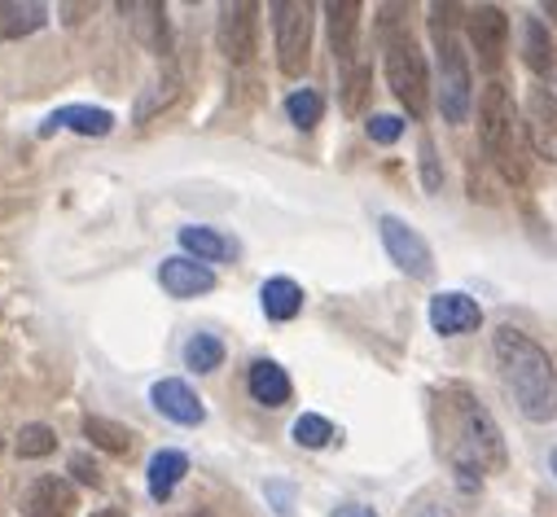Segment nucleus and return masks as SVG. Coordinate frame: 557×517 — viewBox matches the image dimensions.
Segmentation results:
<instances>
[{
	"label": "nucleus",
	"instance_id": "nucleus-1",
	"mask_svg": "<svg viewBox=\"0 0 557 517\" xmlns=\"http://www.w3.org/2000/svg\"><path fill=\"white\" fill-rule=\"evenodd\" d=\"M440 434H444V456L453 461L457 474L483 478L505 469V439L492 413L470 386H448L444 391V413H440Z\"/></svg>",
	"mask_w": 557,
	"mask_h": 517
},
{
	"label": "nucleus",
	"instance_id": "nucleus-2",
	"mask_svg": "<svg viewBox=\"0 0 557 517\" xmlns=\"http://www.w3.org/2000/svg\"><path fill=\"white\" fill-rule=\"evenodd\" d=\"M492 355H496V368H500V381L505 391L513 395L518 413L527 421H553L557 417V368L548 360V351L527 338L522 329L513 325H500L496 338H492Z\"/></svg>",
	"mask_w": 557,
	"mask_h": 517
},
{
	"label": "nucleus",
	"instance_id": "nucleus-3",
	"mask_svg": "<svg viewBox=\"0 0 557 517\" xmlns=\"http://www.w3.org/2000/svg\"><path fill=\"white\" fill-rule=\"evenodd\" d=\"M479 141H483L487 163L509 185H527V154H531L527 118L518 114V105L500 79H492L479 97Z\"/></svg>",
	"mask_w": 557,
	"mask_h": 517
},
{
	"label": "nucleus",
	"instance_id": "nucleus-4",
	"mask_svg": "<svg viewBox=\"0 0 557 517\" xmlns=\"http://www.w3.org/2000/svg\"><path fill=\"white\" fill-rule=\"evenodd\" d=\"M453 5H431V40L440 53V114L448 123H466L470 114V62L461 49V31L453 23Z\"/></svg>",
	"mask_w": 557,
	"mask_h": 517
},
{
	"label": "nucleus",
	"instance_id": "nucleus-5",
	"mask_svg": "<svg viewBox=\"0 0 557 517\" xmlns=\"http://www.w3.org/2000/svg\"><path fill=\"white\" fill-rule=\"evenodd\" d=\"M382 66H386V84L399 97V105L412 118H426L431 110V71H426V53L408 31H391L386 27V45H382Z\"/></svg>",
	"mask_w": 557,
	"mask_h": 517
},
{
	"label": "nucleus",
	"instance_id": "nucleus-6",
	"mask_svg": "<svg viewBox=\"0 0 557 517\" xmlns=\"http://www.w3.org/2000/svg\"><path fill=\"white\" fill-rule=\"evenodd\" d=\"M312 5L304 0H276L272 5V36H276V66L286 75H304L312 58Z\"/></svg>",
	"mask_w": 557,
	"mask_h": 517
},
{
	"label": "nucleus",
	"instance_id": "nucleus-7",
	"mask_svg": "<svg viewBox=\"0 0 557 517\" xmlns=\"http://www.w3.org/2000/svg\"><path fill=\"white\" fill-rule=\"evenodd\" d=\"M377 232H382V245H386V254H391V264H395L404 277L426 281V277L435 273V254H431L426 237L417 232L412 224H404L399 215H382V219H377Z\"/></svg>",
	"mask_w": 557,
	"mask_h": 517
},
{
	"label": "nucleus",
	"instance_id": "nucleus-8",
	"mask_svg": "<svg viewBox=\"0 0 557 517\" xmlns=\"http://www.w3.org/2000/svg\"><path fill=\"white\" fill-rule=\"evenodd\" d=\"M259 10L250 0H237V5H224L220 10V23H215V45L228 62H250L255 58V31H259Z\"/></svg>",
	"mask_w": 557,
	"mask_h": 517
},
{
	"label": "nucleus",
	"instance_id": "nucleus-9",
	"mask_svg": "<svg viewBox=\"0 0 557 517\" xmlns=\"http://www.w3.org/2000/svg\"><path fill=\"white\" fill-rule=\"evenodd\" d=\"M522 118H527V141H531V150H535L540 159L557 163V97L535 84V88L527 92Z\"/></svg>",
	"mask_w": 557,
	"mask_h": 517
},
{
	"label": "nucleus",
	"instance_id": "nucleus-10",
	"mask_svg": "<svg viewBox=\"0 0 557 517\" xmlns=\"http://www.w3.org/2000/svg\"><path fill=\"white\" fill-rule=\"evenodd\" d=\"M466 31H470V45H474L479 62H483L487 71H496L500 58H505V40H509V14L496 10V5H479V10L466 18Z\"/></svg>",
	"mask_w": 557,
	"mask_h": 517
},
{
	"label": "nucleus",
	"instance_id": "nucleus-11",
	"mask_svg": "<svg viewBox=\"0 0 557 517\" xmlns=\"http://www.w3.org/2000/svg\"><path fill=\"white\" fill-rule=\"evenodd\" d=\"M431 325H435L440 338H461V333H474L483 325V307L470 294L444 290V294L431 299Z\"/></svg>",
	"mask_w": 557,
	"mask_h": 517
},
{
	"label": "nucleus",
	"instance_id": "nucleus-12",
	"mask_svg": "<svg viewBox=\"0 0 557 517\" xmlns=\"http://www.w3.org/2000/svg\"><path fill=\"white\" fill-rule=\"evenodd\" d=\"M150 404H154L168 421H176V426H202V421H207L202 400L194 395V386L181 381V377H163V381H154Z\"/></svg>",
	"mask_w": 557,
	"mask_h": 517
},
{
	"label": "nucleus",
	"instance_id": "nucleus-13",
	"mask_svg": "<svg viewBox=\"0 0 557 517\" xmlns=\"http://www.w3.org/2000/svg\"><path fill=\"white\" fill-rule=\"evenodd\" d=\"M159 281H163V290H168L172 299H198V294L215 290V273H211L207 264H198V258H185V254L163 258Z\"/></svg>",
	"mask_w": 557,
	"mask_h": 517
},
{
	"label": "nucleus",
	"instance_id": "nucleus-14",
	"mask_svg": "<svg viewBox=\"0 0 557 517\" xmlns=\"http://www.w3.org/2000/svg\"><path fill=\"white\" fill-rule=\"evenodd\" d=\"M325 18H330V49H334L338 66L351 71V62H356V40H360V5H356V0H330Z\"/></svg>",
	"mask_w": 557,
	"mask_h": 517
},
{
	"label": "nucleus",
	"instance_id": "nucleus-15",
	"mask_svg": "<svg viewBox=\"0 0 557 517\" xmlns=\"http://www.w3.org/2000/svg\"><path fill=\"white\" fill-rule=\"evenodd\" d=\"M246 386H250V400L263 404V408H282V404H290V395H295L290 373L276 364V360H255L250 373H246Z\"/></svg>",
	"mask_w": 557,
	"mask_h": 517
},
{
	"label": "nucleus",
	"instance_id": "nucleus-16",
	"mask_svg": "<svg viewBox=\"0 0 557 517\" xmlns=\"http://www.w3.org/2000/svg\"><path fill=\"white\" fill-rule=\"evenodd\" d=\"M75 513V487L66 478H36L27 491V517H71Z\"/></svg>",
	"mask_w": 557,
	"mask_h": 517
},
{
	"label": "nucleus",
	"instance_id": "nucleus-17",
	"mask_svg": "<svg viewBox=\"0 0 557 517\" xmlns=\"http://www.w3.org/2000/svg\"><path fill=\"white\" fill-rule=\"evenodd\" d=\"M181 245L198 258V264H228V258H237V241L215 232V228H202V224H185Z\"/></svg>",
	"mask_w": 557,
	"mask_h": 517
},
{
	"label": "nucleus",
	"instance_id": "nucleus-18",
	"mask_svg": "<svg viewBox=\"0 0 557 517\" xmlns=\"http://www.w3.org/2000/svg\"><path fill=\"white\" fill-rule=\"evenodd\" d=\"M53 127H71V133H79V137H106L110 127H114V114L110 110H97V105H62L40 133L49 137Z\"/></svg>",
	"mask_w": 557,
	"mask_h": 517
},
{
	"label": "nucleus",
	"instance_id": "nucleus-19",
	"mask_svg": "<svg viewBox=\"0 0 557 517\" xmlns=\"http://www.w3.org/2000/svg\"><path fill=\"white\" fill-rule=\"evenodd\" d=\"M259 307H263L268 320H295L304 312V286L290 281V277H272L259 290Z\"/></svg>",
	"mask_w": 557,
	"mask_h": 517
},
{
	"label": "nucleus",
	"instance_id": "nucleus-20",
	"mask_svg": "<svg viewBox=\"0 0 557 517\" xmlns=\"http://www.w3.org/2000/svg\"><path fill=\"white\" fill-rule=\"evenodd\" d=\"M49 23V10L36 5V0H0V40H18V36H32Z\"/></svg>",
	"mask_w": 557,
	"mask_h": 517
},
{
	"label": "nucleus",
	"instance_id": "nucleus-21",
	"mask_svg": "<svg viewBox=\"0 0 557 517\" xmlns=\"http://www.w3.org/2000/svg\"><path fill=\"white\" fill-rule=\"evenodd\" d=\"M189 474V456L185 452H154L150 456V495L154 500H172V491L181 487V478Z\"/></svg>",
	"mask_w": 557,
	"mask_h": 517
},
{
	"label": "nucleus",
	"instance_id": "nucleus-22",
	"mask_svg": "<svg viewBox=\"0 0 557 517\" xmlns=\"http://www.w3.org/2000/svg\"><path fill=\"white\" fill-rule=\"evenodd\" d=\"M84 439H92V447H101L110 456H127L132 443H136V434L127 426L106 421V417H84Z\"/></svg>",
	"mask_w": 557,
	"mask_h": 517
},
{
	"label": "nucleus",
	"instance_id": "nucleus-23",
	"mask_svg": "<svg viewBox=\"0 0 557 517\" xmlns=\"http://www.w3.org/2000/svg\"><path fill=\"white\" fill-rule=\"evenodd\" d=\"M522 62L535 75H548L553 71V40H548V31H544L540 18H527V27H522Z\"/></svg>",
	"mask_w": 557,
	"mask_h": 517
},
{
	"label": "nucleus",
	"instance_id": "nucleus-24",
	"mask_svg": "<svg viewBox=\"0 0 557 517\" xmlns=\"http://www.w3.org/2000/svg\"><path fill=\"white\" fill-rule=\"evenodd\" d=\"M224 364V342L215 338V333H194L189 342H185V368H194V373H215Z\"/></svg>",
	"mask_w": 557,
	"mask_h": 517
},
{
	"label": "nucleus",
	"instance_id": "nucleus-25",
	"mask_svg": "<svg viewBox=\"0 0 557 517\" xmlns=\"http://www.w3.org/2000/svg\"><path fill=\"white\" fill-rule=\"evenodd\" d=\"M286 114H290V123H295V127L312 133V127L321 123V114H325V101H321V92H317V88H295V92L286 97Z\"/></svg>",
	"mask_w": 557,
	"mask_h": 517
},
{
	"label": "nucleus",
	"instance_id": "nucleus-26",
	"mask_svg": "<svg viewBox=\"0 0 557 517\" xmlns=\"http://www.w3.org/2000/svg\"><path fill=\"white\" fill-rule=\"evenodd\" d=\"M53 447H58V434H53L49 426L32 421V426L18 430V456H23V461H40V456H49Z\"/></svg>",
	"mask_w": 557,
	"mask_h": 517
},
{
	"label": "nucleus",
	"instance_id": "nucleus-27",
	"mask_svg": "<svg viewBox=\"0 0 557 517\" xmlns=\"http://www.w3.org/2000/svg\"><path fill=\"white\" fill-rule=\"evenodd\" d=\"M330 439H334V426H330L321 413H304V417L295 421V443H299V447L317 452V447H325Z\"/></svg>",
	"mask_w": 557,
	"mask_h": 517
},
{
	"label": "nucleus",
	"instance_id": "nucleus-28",
	"mask_svg": "<svg viewBox=\"0 0 557 517\" xmlns=\"http://www.w3.org/2000/svg\"><path fill=\"white\" fill-rule=\"evenodd\" d=\"M364 133H369V141H377V146H395V141L404 137V118H399V114H373V118L364 123Z\"/></svg>",
	"mask_w": 557,
	"mask_h": 517
},
{
	"label": "nucleus",
	"instance_id": "nucleus-29",
	"mask_svg": "<svg viewBox=\"0 0 557 517\" xmlns=\"http://www.w3.org/2000/svg\"><path fill=\"white\" fill-rule=\"evenodd\" d=\"M422 180H426V189H440V185H444L440 159H435V146H431V141H422Z\"/></svg>",
	"mask_w": 557,
	"mask_h": 517
},
{
	"label": "nucleus",
	"instance_id": "nucleus-30",
	"mask_svg": "<svg viewBox=\"0 0 557 517\" xmlns=\"http://www.w3.org/2000/svg\"><path fill=\"white\" fill-rule=\"evenodd\" d=\"M71 474H75L79 482H88V487H101V469H97V461H88V456H71Z\"/></svg>",
	"mask_w": 557,
	"mask_h": 517
},
{
	"label": "nucleus",
	"instance_id": "nucleus-31",
	"mask_svg": "<svg viewBox=\"0 0 557 517\" xmlns=\"http://www.w3.org/2000/svg\"><path fill=\"white\" fill-rule=\"evenodd\" d=\"M334 517H373V508H364V504H343Z\"/></svg>",
	"mask_w": 557,
	"mask_h": 517
},
{
	"label": "nucleus",
	"instance_id": "nucleus-32",
	"mask_svg": "<svg viewBox=\"0 0 557 517\" xmlns=\"http://www.w3.org/2000/svg\"><path fill=\"white\" fill-rule=\"evenodd\" d=\"M92 517H123L119 508H101V513H92Z\"/></svg>",
	"mask_w": 557,
	"mask_h": 517
},
{
	"label": "nucleus",
	"instance_id": "nucleus-33",
	"mask_svg": "<svg viewBox=\"0 0 557 517\" xmlns=\"http://www.w3.org/2000/svg\"><path fill=\"white\" fill-rule=\"evenodd\" d=\"M548 465H553V474H557V447H553V456H548Z\"/></svg>",
	"mask_w": 557,
	"mask_h": 517
},
{
	"label": "nucleus",
	"instance_id": "nucleus-34",
	"mask_svg": "<svg viewBox=\"0 0 557 517\" xmlns=\"http://www.w3.org/2000/svg\"><path fill=\"white\" fill-rule=\"evenodd\" d=\"M198 517H215V513H198Z\"/></svg>",
	"mask_w": 557,
	"mask_h": 517
}]
</instances>
